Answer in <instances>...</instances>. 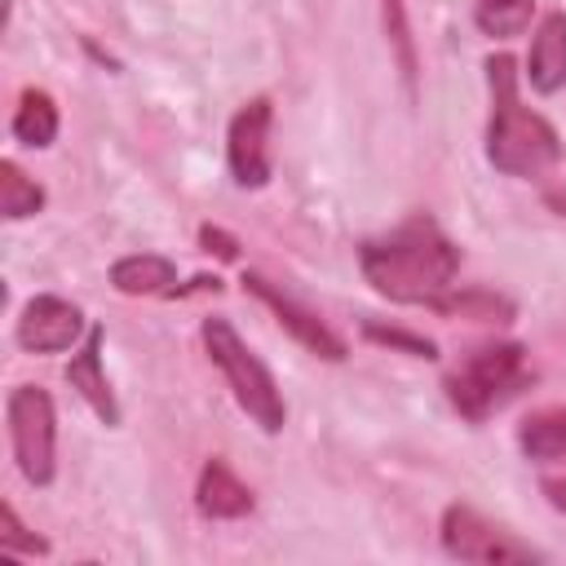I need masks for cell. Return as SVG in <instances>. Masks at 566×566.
Returning a JSON list of instances; mask_svg holds the SVG:
<instances>
[{
    "label": "cell",
    "mask_w": 566,
    "mask_h": 566,
    "mask_svg": "<svg viewBox=\"0 0 566 566\" xmlns=\"http://www.w3.org/2000/svg\"><path fill=\"white\" fill-rule=\"evenodd\" d=\"M442 314H464V318H482V323H509L513 305L504 296H495V292L473 287V292H451L447 305H442Z\"/></svg>",
    "instance_id": "obj_18"
},
{
    "label": "cell",
    "mask_w": 566,
    "mask_h": 566,
    "mask_svg": "<svg viewBox=\"0 0 566 566\" xmlns=\"http://www.w3.org/2000/svg\"><path fill=\"white\" fill-rule=\"evenodd\" d=\"M66 385L97 411V420L102 424H119V402H115V389H111V380H106V371H102V327H88V336H84V345L71 354V363H66Z\"/></svg>",
    "instance_id": "obj_11"
},
{
    "label": "cell",
    "mask_w": 566,
    "mask_h": 566,
    "mask_svg": "<svg viewBox=\"0 0 566 566\" xmlns=\"http://www.w3.org/2000/svg\"><path fill=\"white\" fill-rule=\"evenodd\" d=\"M270 124H274L270 97H252L234 111L226 128V164L243 190H261L270 181Z\"/></svg>",
    "instance_id": "obj_7"
},
{
    "label": "cell",
    "mask_w": 566,
    "mask_h": 566,
    "mask_svg": "<svg viewBox=\"0 0 566 566\" xmlns=\"http://www.w3.org/2000/svg\"><path fill=\"white\" fill-rule=\"evenodd\" d=\"M57 124H62V119H57V102H53L44 88H22L18 111H13V124H9L13 142H22V146H31V150H44V146H53Z\"/></svg>",
    "instance_id": "obj_15"
},
{
    "label": "cell",
    "mask_w": 566,
    "mask_h": 566,
    "mask_svg": "<svg viewBox=\"0 0 566 566\" xmlns=\"http://www.w3.org/2000/svg\"><path fill=\"white\" fill-rule=\"evenodd\" d=\"M385 27L398 44V66H402V80L411 88L416 80V49H411V31H407V13H402V0H385Z\"/></svg>",
    "instance_id": "obj_20"
},
{
    "label": "cell",
    "mask_w": 566,
    "mask_h": 566,
    "mask_svg": "<svg viewBox=\"0 0 566 566\" xmlns=\"http://www.w3.org/2000/svg\"><path fill=\"white\" fill-rule=\"evenodd\" d=\"M522 455L544 473V491L566 509V407H539L517 424Z\"/></svg>",
    "instance_id": "obj_10"
},
{
    "label": "cell",
    "mask_w": 566,
    "mask_h": 566,
    "mask_svg": "<svg viewBox=\"0 0 566 566\" xmlns=\"http://www.w3.org/2000/svg\"><path fill=\"white\" fill-rule=\"evenodd\" d=\"M358 265L363 279L394 305H424L442 314L447 296L460 287V248L429 212H416L394 230L367 239L358 248Z\"/></svg>",
    "instance_id": "obj_1"
},
{
    "label": "cell",
    "mask_w": 566,
    "mask_h": 566,
    "mask_svg": "<svg viewBox=\"0 0 566 566\" xmlns=\"http://www.w3.org/2000/svg\"><path fill=\"white\" fill-rule=\"evenodd\" d=\"M526 80L535 93H557L566 84V13L553 9L544 13L535 40H531V57H526Z\"/></svg>",
    "instance_id": "obj_13"
},
{
    "label": "cell",
    "mask_w": 566,
    "mask_h": 566,
    "mask_svg": "<svg viewBox=\"0 0 566 566\" xmlns=\"http://www.w3.org/2000/svg\"><path fill=\"white\" fill-rule=\"evenodd\" d=\"M544 203H548L557 217H566V190H548V195H544Z\"/></svg>",
    "instance_id": "obj_23"
},
{
    "label": "cell",
    "mask_w": 566,
    "mask_h": 566,
    "mask_svg": "<svg viewBox=\"0 0 566 566\" xmlns=\"http://www.w3.org/2000/svg\"><path fill=\"white\" fill-rule=\"evenodd\" d=\"M40 208H44V186L31 181L13 159H0V217L22 221V217H35Z\"/></svg>",
    "instance_id": "obj_16"
},
{
    "label": "cell",
    "mask_w": 566,
    "mask_h": 566,
    "mask_svg": "<svg viewBox=\"0 0 566 566\" xmlns=\"http://www.w3.org/2000/svg\"><path fill=\"white\" fill-rule=\"evenodd\" d=\"M4 420H9V442H13L18 473L31 486H49L53 473H57V411H53V398L40 385H18V389H9Z\"/></svg>",
    "instance_id": "obj_5"
},
{
    "label": "cell",
    "mask_w": 566,
    "mask_h": 566,
    "mask_svg": "<svg viewBox=\"0 0 566 566\" xmlns=\"http://www.w3.org/2000/svg\"><path fill=\"white\" fill-rule=\"evenodd\" d=\"M486 88H491V119H486V159L504 177H539L562 159L557 128L522 106L517 93V62L509 53L486 57Z\"/></svg>",
    "instance_id": "obj_2"
},
{
    "label": "cell",
    "mask_w": 566,
    "mask_h": 566,
    "mask_svg": "<svg viewBox=\"0 0 566 566\" xmlns=\"http://www.w3.org/2000/svg\"><path fill=\"white\" fill-rule=\"evenodd\" d=\"M535 0H473V22L491 40H513L531 27Z\"/></svg>",
    "instance_id": "obj_17"
},
{
    "label": "cell",
    "mask_w": 566,
    "mask_h": 566,
    "mask_svg": "<svg viewBox=\"0 0 566 566\" xmlns=\"http://www.w3.org/2000/svg\"><path fill=\"white\" fill-rule=\"evenodd\" d=\"M243 287H248L261 305H270V310H274V318H279V323H283V327H287V332H292L310 354H318V358H327V363H340V358L349 354V349H345V340H340V336H336V332H332V327H327L310 305H301L287 287H279L274 279H265V274H256V270H252V274H243Z\"/></svg>",
    "instance_id": "obj_9"
},
{
    "label": "cell",
    "mask_w": 566,
    "mask_h": 566,
    "mask_svg": "<svg viewBox=\"0 0 566 566\" xmlns=\"http://www.w3.org/2000/svg\"><path fill=\"white\" fill-rule=\"evenodd\" d=\"M199 336H203L208 358H212V363H217V371L226 376V385H230L234 402L252 416V424H261L265 433H279V429H283V420H287V407H283L279 380H274V376H270V367L248 349V340L234 332V323H230V318H221V314H212V318H203Z\"/></svg>",
    "instance_id": "obj_4"
},
{
    "label": "cell",
    "mask_w": 566,
    "mask_h": 566,
    "mask_svg": "<svg viewBox=\"0 0 566 566\" xmlns=\"http://www.w3.org/2000/svg\"><path fill=\"white\" fill-rule=\"evenodd\" d=\"M252 491L239 482V473L212 455L203 469H199V482H195V509L212 522H230V517H248L252 513Z\"/></svg>",
    "instance_id": "obj_12"
},
{
    "label": "cell",
    "mask_w": 566,
    "mask_h": 566,
    "mask_svg": "<svg viewBox=\"0 0 566 566\" xmlns=\"http://www.w3.org/2000/svg\"><path fill=\"white\" fill-rule=\"evenodd\" d=\"M88 336V323H84V310L75 301H62V296H31L18 314V327H13V340L27 349V354H66L75 349V340Z\"/></svg>",
    "instance_id": "obj_8"
},
{
    "label": "cell",
    "mask_w": 566,
    "mask_h": 566,
    "mask_svg": "<svg viewBox=\"0 0 566 566\" xmlns=\"http://www.w3.org/2000/svg\"><path fill=\"white\" fill-rule=\"evenodd\" d=\"M0 548L4 553H22V557H44L49 539H40L35 531L22 526V517L13 513V504H0Z\"/></svg>",
    "instance_id": "obj_19"
},
{
    "label": "cell",
    "mask_w": 566,
    "mask_h": 566,
    "mask_svg": "<svg viewBox=\"0 0 566 566\" xmlns=\"http://www.w3.org/2000/svg\"><path fill=\"white\" fill-rule=\"evenodd\" d=\"M363 332H367L371 340H380V345H398V349H407V354H416V358H433V354H438V349H433V340H424V336H411V332H402V327L363 323Z\"/></svg>",
    "instance_id": "obj_21"
},
{
    "label": "cell",
    "mask_w": 566,
    "mask_h": 566,
    "mask_svg": "<svg viewBox=\"0 0 566 566\" xmlns=\"http://www.w3.org/2000/svg\"><path fill=\"white\" fill-rule=\"evenodd\" d=\"M199 243H203V252H217L221 261H234V256H239V239L226 234L221 226H203V230H199Z\"/></svg>",
    "instance_id": "obj_22"
},
{
    "label": "cell",
    "mask_w": 566,
    "mask_h": 566,
    "mask_svg": "<svg viewBox=\"0 0 566 566\" xmlns=\"http://www.w3.org/2000/svg\"><path fill=\"white\" fill-rule=\"evenodd\" d=\"M531 380H535V371H531L526 349H522L517 340H491V345L464 349V354L447 367L442 389H447V402H451L464 420L482 424L491 411H500L509 398H517Z\"/></svg>",
    "instance_id": "obj_3"
},
{
    "label": "cell",
    "mask_w": 566,
    "mask_h": 566,
    "mask_svg": "<svg viewBox=\"0 0 566 566\" xmlns=\"http://www.w3.org/2000/svg\"><path fill=\"white\" fill-rule=\"evenodd\" d=\"M442 548L460 562H482V566H504V562H544L539 548H531L526 539H517L513 531L495 526L491 517H482L469 504H447L442 509Z\"/></svg>",
    "instance_id": "obj_6"
},
{
    "label": "cell",
    "mask_w": 566,
    "mask_h": 566,
    "mask_svg": "<svg viewBox=\"0 0 566 566\" xmlns=\"http://www.w3.org/2000/svg\"><path fill=\"white\" fill-rule=\"evenodd\" d=\"M111 287L124 296H177V265L159 252H133L111 265Z\"/></svg>",
    "instance_id": "obj_14"
}]
</instances>
